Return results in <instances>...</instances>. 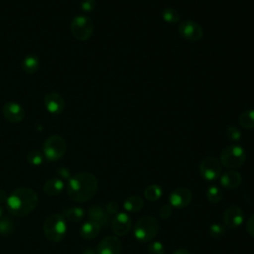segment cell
Returning <instances> with one entry per match:
<instances>
[{"instance_id":"277c9868","label":"cell","mask_w":254,"mask_h":254,"mask_svg":"<svg viewBox=\"0 0 254 254\" xmlns=\"http://www.w3.org/2000/svg\"><path fill=\"white\" fill-rule=\"evenodd\" d=\"M159 222L153 216H144L137 220L133 227L134 237L141 242L153 240L159 232Z\"/></svg>"},{"instance_id":"8992f818","label":"cell","mask_w":254,"mask_h":254,"mask_svg":"<svg viewBox=\"0 0 254 254\" xmlns=\"http://www.w3.org/2000/svg\"><path fill=\"white\" fill-rule=\"evenodd\" d=\"M65 151H66V143L64 139L60 135L49 136L43 145L44 156L49 161L60 160L64 155Z\"/></svg>"},{"instance_id":"d4e9b609","label":"cell","mask_w":254,"mask_h":254,"mask_svg":"<svg viewBox=\"0 0 254 254\" xmlns=\"http://www.w3.org/2000/svg\"><path fill=\"white\" fill-rule=\"evenodd\" d=\"M206 197L212 203L219 202L223 197V191L217 186H209L206 190Z\"/></svg>"},{"instance_id":"7a4b0ae2","label":"cell","mask_w":254,"mask_h":254,"mask_svg":"<svg viewBox=\"0 0 254 254\" xmlns=\"http://www.w3.org/2000/svg\"><path fill=\"white\" fill-rule=\"evenodd\" d=\"M6 203L11 214L22 217L30 214L36 208L38 204V195L34 190L22 187L11 192Z\"/></svg>"},{"instance_id":"f546056e","label":"cell","mask_w":254,"mask_h":254,"mask_svg":"<svg viewBox=\"0 0 254 254\" xmlns=\"http://www.w3.org/2000/svg\"><path fill=\"white\" fill-rule=\"evenodd\" d=\"M225 136L229 141L237 142L241 138V132L235 126H229L225 131Z\"/></svg>"},{"instance_id":"83f0119b","label":"cell","mask_w":254,"mask_h":254,"mask_svg":"<svg viewBox=\"0 0 254 254\" xmlns=\"http://www.w3.org/2000/svg\"><path fill=\"white\" fill-rule=\"evenodd\" d=\"M208 232L213 239H220L225 234V227L220 223H212Z\"/></svg>"},{"instance_id":"9a60e30c","label":"cell","mask_w":254,"mask_h":254,"mask_svg":"<svg viewBox=\"0 0 254 254\" xmlns=\"http://www.w3.org/2000/svg\"><path fill=\"white\" fill-rule=\"evenodd\" d=\"M45 107L52 115H59L64 108V100L58 92H49L44 99Z\"/></svg>"},{"instance_id":"836d02e7","label":"cell","mask_w":254,"mask_h":254,"mask_svg":"<svg viewBox=\"0 0 254 254\" xmlns=\"http://www.w3.org/2000/svg\"><path fill=\"white\" fill-rule=\"evenodd\" d=\"M105 209L107 211V213L109 215H115L118 213V210H119V206H118V203L115 202V201H109L106 206H105Z\"/></svg>"},{"instance_id":"9c48e42d","label":"cell","mask_w":254,"mask_h":254,"mask_svg":"<svg viewBox=\"0 0 254 254\" xmlns=\"http://www.w3.org/2000/svg\"><path fill=\"white\" fill-rule=\"evenodd\" d=\"M179 34L188 41H198L203 37V30L199 24L191 20H186L179 24Z\"/></svg>"},{"instance_id":"8d00e7d4","label":"cell","mask_w":254,"mask_h":254,"mask_svg":"<svg viewBox=\"0 0 254 254\" xmlns=\"http://www.w3.org/2000/svg\"><path fill=\"white\" fill-rule=\"evenodd\" d=\"M7 198H8V196H7V193L5 192V190L0 189V203L6 201Z\"/></svg>"},{"instance_id":"4dcf8cb0","label":"cell","mask_w":254,"mask_h":254,"mask_svg":"<svg viewBox=\"0 0 254 254\" xmlns=\"http://www.w3.org/2000/svg\"><path fill=\"white\" fill-rule=\"evenodd\" d=\"M148 253L149 254H164L165 247L164 244L160 241H154L148 246Z\"/></svg>"},{"instance_id":"603a6c76","label":"cell","mask_w":254,"mask_h":254,"mask_svg":"<svg viewBox=\"0 0 254 254\" xmlns=\"http://www.w3.org/2000/svg\"><path fill=\"white\" fill-rule=\"evenodd\" d=\"M163 194V190L159 185H150L144 191V196L149 201L158 200Z\"/></svg>"},{"instance_id":"f35d334b","label":"cell","mask_w":254,"mask_h":254,"mask_svg":"<svg viewBox=\"0 0 254 254\" xmlns=\"http://www.w3.org/2000/svg\"><path fill=\"white\" fill-rule=\"evenodd\" d=\"M2 213H3V209H2V207L0 206V219H1V216H2Z\"/></svg>"},{"instance_id":"4316f807","label":"cell","mask_w":254,"mask_h":254,"mask_svg":"<svg viewBox=\"0 0 254 254\" xmlns=\"http://www.w3.org/2000/svg\"><path fill=\"white\" fill-rule=\"evenodd\" d=\"M28 162L33 166H40L44 161V155L39 150H31L27 154Z\"/></svg>"},{"instance_id":"7c38bea8","label":"cell","mask_w":254,"mask_h":254,"mask_svg":"<svg viewBox=\"0 0 254 254\" xmlns=\"http://www.w3.org/2000/svg\"><path fill=\"white\" fill-rule=\"evenodd\" d=\"M222 220H223V224L227 228L229 229L237 228L242 224L244 220L243 212L238 205H230L224 211Z\"/></svg>"},{"instance_id":"52a82bcc","label":"cell","mask_w":254,"mask_h":254,"mask_svg":"<svg viewBox=\"0 0 254 254\" xmlns=\"http://www.w3.org/2000/svg\"><path fill=\"white\" fill-rule=\"evenodd\" d=\"M70 32L75 39L86 41L93 34V22L87 16H75L70 23Z\"/></svg>"},{"instance_id":"30bf717a","label":"cell","mask_w":254,"mask_h":254,"mask_svg":"<svg viewBox=\"0 0 254 254\" xmlns=\"http://www.w3.org/2000/svg\"><path fill=\"white\" fill-rule=\"evenodd\" d=\"M192 199L191 191L187 188H177L169 195V202L172 207L184 208L187 207Z\"/></svg>"},{"instance_id":"8fae6325","label":"cell","mask_w":254,"mask_h":254,"mask_svg":"<svg viewBox=\"0 0 254 254\" xmlns=\"http://www.w3.org/2000/svg\"><path fill=\"white\" fill-rule=\"evenodd\" d=\"M111 229L117 236L127 234L132 226V218L126 212H118L111 219Z\"/></svg>"},{"instance_id":"3957f363","label":"cell","mask_w":254,"mask_h":254,"mask_svg":"<svg viewBox=\"0 0 254 254\" xmlns=\"http://www.w3.org/2000/svg\"><path fill=\"white\" fill-rule=\"evenodd\" d=\"M43 229L48 240L59 242L66 233L65 218L62 214H51L45 219Z\"/></svg>"},{"instance_id":"484cf974","label":"cell","mask_w":254,"mask_h":254,"mask_svg":"<svg viewBox=\"0 0 254 254\" xmlns=\"http://www.w3.org/2000/svg\"><path fill=\"white\" fill-rule=\"evenodd\" d=\"M162 18L165 22L175 24L180 21V15L174 8H166L162 12Z\"/></svg>"},{"instance_id":"f1b7e54d","label":"cell","mask_w":254,"mask_h":254,"mask_svg":"<svg viewBox=\"0 0 254 254\" xmlns=\"http://www.w3.org/2000/svg\"><path fill=\"white\" fill-rule=\"evenodd\" d=\"M14 228V223L13 221L8 218L4 217L0 219V234L1 235H8L13 231Z\"/></svg>"},{"instance_id":"6da1fadb","label":"cell","mask_w":254,"mask_h":254,"mask_svg":"<svg viewBox=\"0 0 254 254\" xmlns=\"http://www.w3.org/2000/svg\"><path fill=\"white\" fill-rule=\"evenodd\" d=\"M97 187V179L93 174L88 172L78 173L69 178L67 194L75 202H86L96 193Z\"/></svg>"},{"instance_id":"ffe728a7","label":"cell","mask_w":254,"mask_h":254,"mask_svg":"<svg viewBox=\"0 0 254 254\" xmlns=\"http://www.w3.org/2000/svg\"><path fill=\"white\" fill-rule=\"evenodd\" d=\"M40 67V60L36 55H28L22 62V68L25 72L32 74L35 73Z\"/></svg>"},{"instance_id":"e0dca14e","label":"cell","mask_w":254,"mask_h":254,"mask_svg":"<svg viewBox=\"0 0 254 254\" xmlns=\"http://www.w3.org/2000/svg\"><path fill=\"white\" fill-rule=\"evenodd\" d=\"M219 182L223 188L232 190L240 186L242 182V176L235 170H229L219 177Z\"/></svg>"},{"instance_id":"1f68e13d","label":"cell","mask_w":254,"mask_h":254,"mask_svg":"<svg viewBox=\"0 0 254 254\" xmlns=\"http://www.w3.org/2000/svg\"><path fill=\"white\" fill-rule=\"evenodd\" d=\"M96 7V1L95 0H81L80 2V9L83 12H91Z\"/></svg>"},{"instance_id":"44dd1931","label":"cell","mask_w":254,"mask_h":254,"mask_svg":"<svg viewBox=\"0 0 254 254\" xmlns=\"http://www.w3.org/2000/svg\"><path fill=\"white\" fill-rule=\"evenodd\" d=\"M144 206V200L137 195L128 196L123 201V207L128 212H138Z\"/></svg>"},{"instance_id":"4fadbf2b","label":"cell","mask_w":254,"mask_h":254,"mask_svg":"<svg viewBox=\"0 0 254 254\" xmlns=\"http://www.w3.org/2000/svg\"><path fill=\"white\" fill-rule=\"evenodd\" d=\"M3 115L10 123H20L25 117V111L23 107L14 101L6 102L2 108Z\"/></svg>"},{"instance_id":"ba28073f","label":"cell","mask_w":254,"mask_h":254,"mask_svg":"<svg viewBox=\"0 0 254 254\" xmlns=\"http://www.w3.org/2000/svg\"><path fill=\"white\" fill-rule=\"evenodd\" d=\"M222 165L214 157L204 158L199 164L200 176L209 182L217 180L221 176Z\"/></svg>"},{"instance_id":"cb8c5ba5","label":"cell","mask_w":254,"mask_h":254,"mask_svg":"<svg viewBox=\"0 0 254 254\" xmlns=\"http://www.w3.org/2000/svg\"><path fill=\"white\" fill-rule=\"evenodd\" d=\"M64 215L69 222L76 223V222H79L83 218L84 210L81 207L73 206V207L66 209L64 212Z\"/></svg>"},{"instance_id":"74e56055","label":"cell","mask_w":254,"mask_h":254,"mask_svg":"<svg viewBox=\"0 0 254 254\" xmlns=\"http://www.w3.org/2000/svg\"><path fill=\"white\" fill-rule=\"evenodd\" d=\"M173 254H191V253L187 249H178V250L174 251Z\"/></svg>"},{"instance_id":"5b68a950","label":"cell","mask_w":254,"mask_h":254,"mask_svg":"<svg viewBox=\"0 0 254 254\" xmlns=\"http://www.w3.org/2000/svg\"><path fill=\"white\" fill-rule=\"evenodd\" d=\"M246 160L245 150L239 145H230L220 154V164L227 169L234 170L241 167Z\"/></svg>"},{"instance_id":"d590c367","label":"cell","mask_w":254,"mask_h":254,"mask_svg":"<svg viewBox=\"0 0 254 254\" xmlns=\"http://www.w3.org/2000/svg\"><path fill=\"white\" fill-rule=\"evenodd\" d=\"M58 172H59V174H60L62 177H64V178L69 180V172H68V170H66L65 168H61L60 170H58Z\"/></svg>"},{"instance_id":"2e32d148","label":"cell","mask_w":254,"mask_h":254,"mask_svg":"<svg viewBox=\"0 0 254 254\" xmlns=\"http://www.w3.org/2000/svg\"><path fill=\"white\" fill-rule=\"evenodd\" d=\"M88 216L90 220L98 223L100 226L106 227L110 224V215L107 213L106 209L100 205H92L88 209Z\"/></svg>"},{"instance_id":"d6986e66","label":"cell","mask_w":254,"mask_h":254,"mask_svg":"<svg viewBox=\"0 0 254 254\" xmlns=\"http://www.w3.org/2000/svg\"><path fill=\"white\" fill-rule=\"evenodd\" d=\"M100 228H101V226L98 223H96L92 220H89L82 224L79 232H80V235L82 238L93 239L99 234Z\"/></svg>"},{"instance_id":"e575fe53","label":"cell","mask_w":254,"mask_h":254,"mask_svg":"<svg viewBox=\"0 0 254 254\" xmlns=\"http://www.w3.org/2000/svg\"><path fill=\"white\" fill-rule=\"evenodd\" d=\"M246 230L250 236L254 237V214H252L248 219L246 223Z\"/></svg>"},{"instance_id":"d6a6232c","label":"cell","mask_w":254,"mask_h":254,"mask_svg":"<svg viewBox=\"0 0 254 254\" xmlns=\"http://www.w3.org/2000/svg\"><path fill=\"white\" fill-rule=\"evenodd\" d=\"M158 214L161 218L163 219H167L171 216L172 214V206L170 204H164L162 205L159 210H158Z\"/></svg>"},{"instance_id":"ac0fdd59","label":"cell","mask_w":254,"mask_h":254,"mask_svg":"<svg viewBox=\"0 0 254 254\" xmlns=\"http://www.w3.org/2000/svg\"><path fill=\"white\" fill-rule=\"evenodd\" d=\"M64 182L61 179L53 178V179L48 180L44 184L43 190L46 194H48L50 196H55L62 192V190H64Z\"/></svg>"},{"instance_id":"5bb4252c","label":"cell","mask_w":254,"mask_h":254,"mask_svg":"<svg viewBox=\"0 0 254 254\" xmlns=\"http://www.w3.org/2000/svg\"><path fill=\"white\" fill-rule=\"evenodd\" d=\"M121 249L120 240L116 236L109 235L98 243L96 254H120Z\"/></svg>"},{"instance_id":"7402d4cb","label":"cell","mask_w":254,"mask_h":254,"mask_svg":"<svg viewBox=\"0 0 254 254\" xmlns=\"http://www.w3.org/2000/svg\"><path fill=\"white\" fill-rule=\"evenodd\" d=\"M238 122L245 129L254 128V109L242 112L238 117Z\"/></svg>"}]
</instances>
